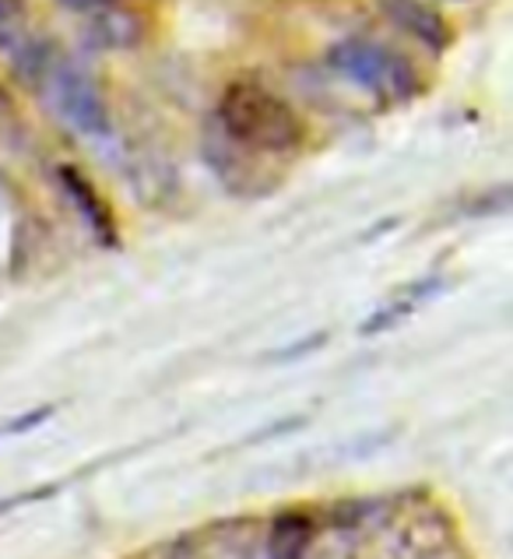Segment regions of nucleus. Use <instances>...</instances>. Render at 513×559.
<instances>
[{
  "label": "nucleus",
  "mask_w": 513,
  "mask_h": 559,
  "mask_svg": "<svg viewBox=\"0 0 513 559\" xmlns=\"http://www.w3.org/2000/svg\"><path fill=\"white\" fill-rule=\"evenodd\" d=\"M50 415H53L50 405H43V408H36V412H25V415H19V419H11V423L4 426V433H28V429L43 426L46 419H50Z\"/></svg>",
  "instance_id": "obj_12"
},
{
  "label": "nucleus",
  "mask_w": 513,
  "mask_h": 559,
  "mask_svg": "<svg viewBox=\"0 0 513 559\" xmlns=\"http://www.w3.org/2000/svg\"><path fill=\"white\" fill-rule=\"evenodd\" d=\"M320 535H324V532H320ZM307 559H359V542L331 535L327 546H317V542H313V549H310Z\"/></svg>",
  "instance_id": "obj_11"
},
{
  "label": "nucleus",
  "mask_w": 513,
  "mask_h": 559,
  "mask_svg": "<svg viewBox=\"0 0 513 559\" xmlns=\"http://www.w3.org/2000/svg\"><path fill=\"white\" fill-rule=\"evenodd\" d=\"M327 342V331H317V334H307L302 338V345H296V348H282V353H275L271 356V362H285V359H299V356H307V353H313V348H320Z\"/></svg>",
  "instance_id": "obj_13"
},
{
  "label": "nucleus",
  "mask_w": 513,
  "mask_h": 559,
  "mask_svg": "<svg viewBox=\"0 0 513 559\" xmlns=\"http://www.w3.org/2000/svg\"><path fill=\"white\" fill-rule=\"evenodd\" d=\"M222 141L250 155H293L307 141V123L278 92L261 82H232L218 99Z\"/></svg>",
  "instance_id": "obj_1"
},
{
  "label": "nucleus",
  "mask_w": 513,
  "mask_h": 559,
  "mask_svg": "<svg viewBox=\"0 0 513 559\" xmlns=\"http://www.w3.org/2000/svg\"><path fill=\"white\" fill-rule=\"evenodd\" d=\"M57 183L63 190V198L71 201V207L77 215H82V222L88 226V233L99 239L103 247H117L120 243V233H117V218L114 212H109V204L103 201V194L95 190V183L85 177L82 169L63 163L57 166Z\"/></svg>",
  "instance_id": "obj_7"
},
{
  "label": "nucleus",
  "mask_w": 513,
  "mask_h": 559,
  "mask_svg": "<svg viewBox=\"0 0 513 559\" xmlns=\"http://www.w3.org/2000/svg\"><path fill=\"white\" fill-rule=\"evenodd\" d=\"M401 552L408 559H443L457 546V524L443 507H419L401 528Z\"/></svg>",
  "instance_id": "obj_8"
},
{
  "label": "nucleus",
  "mask_w": 513,
  "mask_h": 559,
  "mask_svg": "<svg viewBox=\"0 0 513 559\" xmlns=\"http://www.w3.org/2000/svg\"><path fill=\"white\" fill-rule=\"evenodd\" d=\"M317 521L324 535L359 542L366 532H383L401 521V497H334L317 503Z\"/></svg>",
  "instance_id": "obj_4"
},
{
  "label": "nucleus",
  "mask_w": 513,
  "mask_h": 559,
  "mask_svg": "<svg viewBox=\"0 0 513 559\" xmlns=\"http://www.w3.org/2000/svg\"><path fill=\"white\" fill-rule=\"evenodd\" d=\"M415 310V302L411 299H397L391 302V307H380L373 317H366V321L359 324V334L362 338H370V334H383V331H391L394 324H401L405 317Z\"/></svg>",
  "instance_id": "obj_10"
},
{
  "label": "nucleus",
  "mask_w": 513,
  "mask_h": 559,
  "mask_svg": "<svg viewBox=\"0 0 513 559\" xmlns=\"http://www.w3.org/2000/svg\"><path fill=\"white\" fill-rule=\"evenodd\" d=\"M0 53L11 60V68L28 85H43L46 71L53 68V57L32 36L25 0H0Z\"/></svg>",
  "instance_id": "obj_5"
},
{
  "label": "nucleus",
  "mask_w": 513,
  "mask_h": 559,
  "mask_svg": "<svg viewBox=\"0 0 513 559\" xmlns=\"http://www.w3.org/2000/svg\"><path fill=\"white\" fill-rule=\"evenodd\" d=\"M380 11L387 14V22L397 25L405 36L419 39L432 53H443L454 43V32L446 19L429 4V0H377Z\"/></svg>",
  "instance_id": "obj_9"
},
{
  "label": "nucleus",
  "mask_w": 513,
  "mask_h": 559,
  "mask_svg": "<svg viewBox=\"0 0 513 559\" xmlns=\"http://www.w3.org/2000/svg\"><path fill=\"white\" fill-rule=\"evenodd\" d=\"M317 538H320L317 507H302V503L278 507L264 524L256 559H307Z\"/></svg>",
  "instance_id": "obj_6"
},
{
  "label": "nucleus",
  "mask_w": 513,
  "mask_h": 559,
  "mask_svg": "<svg viewBox=\"0 0 513 559\" xmlns=\"http://www.w3.org/2000/svg\"><path fill=\"white\" fill-rule=\"evenodd\" d=\"M4 106H11V95H8L4 85H0V109H4Z\"/></svg>",
  "instance_id": "obj_14"
},
{
  "label": "nucleus",
  "mask_w": 513,
  "mask_h": 559,
  "mask_svg": "<svg viewBox=\"0 0 513 559\" xmlns=\"http://www.w3.org/2000/svg\"><path fill=\"white\" fill-rule=\"evenodd\" d=\"M46 88H50L53 109L71 123L77 134L85 138H106L114 131L109 123V106L103 99V88L95 85V78L74 60H53V68L46 71Z\"/></svg>",
  "instance_id": "obj_3"
},
{
  "label": "nucleus",
  "mask_w": 513,
  "mask_h": 559,
  "mask_svg": "<svg viewBox=\"0 0 513 559\" xmlns=\"http://www.w3.org/2000/svg\"><path fill=\"white\" fill-rule=\"evenodd\" d=\"M331 63L338 68L348 82H356L362 92L377 95L383 103H408L411 95H419L422 74L415 71L408 57L391 50L387 43L348 36L331 50Z\"/></svg>",
  "instance_id": "obj_2"
}]
</instances>
